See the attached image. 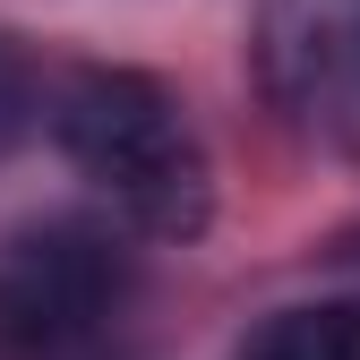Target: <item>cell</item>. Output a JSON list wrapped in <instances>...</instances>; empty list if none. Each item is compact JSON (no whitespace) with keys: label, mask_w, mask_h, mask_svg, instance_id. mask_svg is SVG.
<instances>
[{"label":"cell","mask_w":360,"mask_h":360,"mask_svg":"<svg viewBox=\"0 0 360 360\" xmlns=\"http://www.w3.org/2000/svg\"><path fill=\"white\" fill-rule=\"evenodd\" d=\"M60 155L155 240H198L214 214V172L180 95L146 69H77L52 103Z\"/></svg>","instance_id":"obj_1"},{"label":"cell","mask_w":360,"mask_h":360,"mask_svg":"<svg viewBox=\"0 0 360 360\" xmlns=\"http://www.w3.org/2000/svg\"><path fill=\"white\" fill-rule=\"evenodd\" d=\"M257 86L300 138L360 155V0H257Z\"/></svg>","instance_id":"obj_2"},{"label":"cell","mask_w":360,"mask_h":360,"mask_svg":"<svg viewBox=\"0 0 360 360\" xmlns=\"http://www.w3.org/2000/svg\"><path fill=\"white\" fill-rule=\"evenodd\" d=\"M129 292V257L95 223H43L18 232L0 257V343L18 352H60L86 343Z\"/></svg>","instance_id":"obj_3"},{"label":"cell","mask_w":360,"mask_h":360,"mask_svg":"<svg viewBox=\"0 0 360 360\" xmlns=\"http://www.w3.org/2000/svg\"><path fill=\"white\" fill-rule=\"evenodd\" d=\"M232 360H360V300H300L275 309Z\"/></svg>","instance_id":"obj_4"},{"label":"cell","mask_w":360,"mask_h":360,"mask_svg":"<svg viewBox=\"0 0 360 360\" xmlns=\"http://www.w3.org/2000/svg\"><path fill=\"white\" fill-rule=\"evenodd\" d=\"M26 112H34V77H26V60L0 43V146L26 129Z\"/></svg>","instance_id":"obj_5"}]
</instances>
